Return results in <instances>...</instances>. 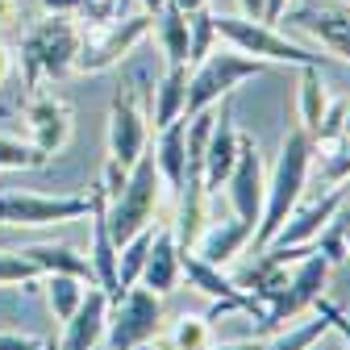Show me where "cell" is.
<instances>
[{"instance_id":"cell-1","label":"cell","mask_w":350,"mask_h":350,"mask_svg":"<svg viewBox=\"0 0 350 350\" xmlns=\"http://www.w3.org/2000/svg\"><path fill=\"white\" fill-rule=\"evenodd\" d=\"M313 154H317V142H313L309 129H288V134H284L280 159H275V175H271L267 192H262V213H258V226H254V234H250L254 254L280 234V226L288 221L292 208L300 204L304 188H309Z\"/></svg>"},{"instance_id":"cell-2","label":"cell","mask_w":350,"mask_h":350,"mask_svg":"<svg viewBox=\"0 0 350 350\" xmlns=\"http://www.w3.org/2000/svg\"><path fill=\"white\" fill-rule=\"evenodd\" d=\"M79 25L71 17L46 13L25 38H21V79L33 88L38 79H67L75 71V55H79Z\"/></svg>"},{"instance_id":"cell-3","label":"cell","mask_w":350,"mask_h":350,"mask_svg":"<svg viewBox=\"0 0 350 350\" xmlns=\"http://www.w3.org/2000/svg\"><path fill=\"white\" fill-rule=\"evenodd\" d=\"M163 175H159V163H154V150L146 146L138 154V163L125 171V184L121 192L109 200V234L121 250V242H129L138 230L154 226V213H159V200H163Z\"/></svg>"},{"instance_id":"cell-4","label":"cell","mask_w":350,"mask_h":350,"mask_svg":"<svg viewBox=\"0 0 350 350\" xmlns=\"http://www.w3.org/2000/svg\"><path fill=\"white\" fill-rule=\"evenodd\" d=\"M262 71H267V63H262V59H250V55H242V51H234V46L208 51V55L192 67V75H188L184 117H196L200 109L217 105L221 96H230L238 83H246V79H254V75H262Z\"/></svg>"},{"instance_id":"cell-5","label":"cell","mask_w":350,"mask_h":350,"mask_svg":"<svg viewBox=\"0 0 350 350\" xmlns=\"http://www.w3.org/2000/svg\"><path fill=\"white\" fill-rule=\"evenodd\" d=\"M213 29L221 42H230L234 51L262 59V63H288V67H325V55H313L296 46L292 38H284L275 25L254 21V17H213Z\"/></svg>"},{"instance_id":"cell-6","label":"cell","mask_w":350,"mask_h":350,"mask_svg":"<svg viewBox=\"0 0 350 350\" xmlns=\"http://www.w3.org/2000/svg\"><path fill=\"white\" fill-rule=\"evenodd\" d=\"M163 329V300L150 288H125L117 300H109V325H105V350H134L142 342H154Z\"/></svg>"},{"instance_id":"cell-7","label":"cell","mask_w":350,"mask_h":350,"mask_svg":"<svg viewBox=\"0 0 350 350\" xmlns=\"http://www.w3.org/2000/svg\"><path fill=\"white\" fill-rule=\"evenodd\" d=\"M154 29V13H125L109 25H100L96 38H83L79 42V55H75V71L79 75H96L109 71L113 63H121L138 42Z\"/></svg>"},{"instance_id":"cell-8","label":"cell","mask_w":350,"mask_h":350,"mask_svg":"<svg viewBox=\"0 0 350 350\" xmlns=\"http://www.w3.org/2000/svg\"><path fill=\"white\" fill-rule=\"evenodd\" d=\"M88 217V196H42V192H0V226L38 230Z\"/></svg>"},{"instance_id":"cell-9","label":"cell","mask_w":350,"mask_h":350,"mask_svg":"<svg viewBox=\"0 0 350 350\" xmlns=\"http://www.w3.org/2000/svg\"><path fill=\"white\" fill-rule=\"evenodd\" d=\"M329 271H334V267H329V258L317 254V246L304 254V258H296V267L288 271V288H284V296L267 309V317H262V329H275V325L292 321L300 309H309V304L325 292Z\"/></svg>"},{"instance_id":"cell-10","label":"cell","mask_w":350,"mask_h":350,"mask_svg":"<svg viewBox=\"0 0 350 350\" xmlns=\"http://www.w3.org/2000/svg\"><path fill=\"white\" fill-rule=\"evenodd\" d=\"M142 88H146V75H138V88L117 92L109 109V159H117L121 167H134L138 154L146 150V113L138 105Z\"/></svg>"},{"instance_id":"cell-11","label":"cell","mask_w":350,"mask_h":350,"mask_svg":"<svg viewBox=\"0 0 350 350\" xmlns=\"http://www.w3.org/2000/svg\"><path fill=\"white\" fill-rule=\"evenodd\" d=\"M88 217H92V242H88V262H92V280L96 288L109 292V300L121 296V284H117V242L109 234V196L100 184H92L88 192Z\"/></svg>"},{"instance_id":"cell-12","label":"cell","mask_w":350,"mask_h":350,"mask_svg":"<svg viewBox=\"0 0 350 350\" xmlns=\"http://www.w3.org/2000/svg\"><path fill=\"white\" fill-rule=\"evenodd\" d=\"M230 204H234V217H242V221L258 226V213H262V192H267V184H262V154L254 146V138L242 134L238 142V159H234V171H230Z\"/></svg>"},{"instance_id":"cell-13","label":"cell","mask_w":350,"mask_h":350,"mask_svg":"<svg viewBox=\"0 0 350 350\" xmlns=\"http://www.w3.org/2000/svg\"><path fill=\"white\" fill-rule=\"evenodd\" d=\"M346 196H350V192L334 184L325 196L309 200L304 208L296 204V208H292V217L280 226V234H275L267 246H313V242H317V234L334 221V217H338V208H342V200H346ZM267 246H262V250H267Z\"/></svg>"},{"instance_id":"cell-14","label":"cell","mask_w":350,"mask_h":350,"mask_svg":"<svg viewBox=\"0 0 350 350\" xmlns=\"http://www.w3.org/2000/svg\"><path fill=\"white\" fill-rule=\"evenodd\" d=\"M180 275H188V284L196 288V292H204L208 300H230L238 313H250V317H267V309L250 296V292H242L234 280H226L221 275V267H213V262H204L196 250H180Z\"/></svg>"},{"instance_id":"cell-15","label":"cell","mask_w":350,"mask_h":350,"mask_svg":"<svg viewBox=\"0 0 350 350\" xmlns=\"http://www.w3.org/2000/svg\"><path fill=\"white\" fill-rule=\"evenodd\" d=\"M105 325H109V292L88 284L83 304L63 321V338L55 342V350H100Z\"/></svg>"},{"instance_id":"cell-16","label":"cell","mask_w":350,"mask_h":350,"mask_svg":"<svg viewBox=\"0 0 350 350\" xmlns=\"http://www.w3.org/2000/svg\"><path fill=\"white\" fill-rule=\"evenodd\" d=\"M300 33L317 38L325 51L350 59V5H304L296 13H284ZM280 17V21H284Z\"/></svg>"},{"instance_id":"cell-17","label":"cell","mask_w":350,"mask_h":350,"mask_svg":"<svg viewBox=\"0 0 350 350\" xmlns=\"http://www.w3.org/2000/svg\"><path fill=\"white\" fill-rule=\"evenodd\" d=\"M25 125H29V142L51 159L71 138V109L59 96H29L25 100Z\"/></svg>"},{"instance_id":"cell-18","label":"cell","mask_w":350,"mask_h":350,"mask_svg":"<svg viewBox=\"0 0 350 350\" xmlns=\"http://www.w3.org/2000/svg\"><path fill=\"white\" fill-rule=\"evenodd\" d=\"M238 125H234V113L230 105H221V113H217L213 121V134H208V150H204V192H221V184L230 180V171H234V159H238Z\"/></svg>"},{"instance_id":"cell-19","label":"cell","mask_w":350,"mask_h":350,"mask_svg":"<svg viewBox=\"0 0 350 350\" xmlns=\"http://www.w3.org/2000/svg\"><path fill=\"white\" fill-rule=\"evenodd\" d=\"M150 150H154L163 184L171 192H180L184 188V175H188V117H175L171 125H163Z\"/></svg>"},{"instance_id":"cell-20","label":"cell","mask_w":350,"mask_h":350,"mask_svg":"<svg viewBox=\"0 0 350 350\" xmlns=\"http://www.w3.org/2000/svg\"><path fill=\"white\" fill-rule=\"evenodd\" d=\"M142 288L167 296L180 284V246H175V234L171 230H154V242L146 250V262H142V275H138Z\"/></svg>"},{"instance_id":"cell-21","label":"cell","mask_w":350,"mask_h":350,"mask_svg":"<svg viewBox=\"0 0 350 350\" xmlns=\"http://www.w3.org/2000/svg\"><path fill=\"white\" fill-rule=\"evenodd\" d=\"M250 234H254V226H250V221H242V217H226V221L204 226L192 250H196L204 262H213V267H221V262H230V258L250 242Z\"/></svg>"},{"instance_id":"cell-22","label":"cell","mask_w":350,"mask_h":350,"mask_svg":"<svg viewBox=\"0 0 350 350\" xmlns=\"http://www.w3.org/2000/svg\"><path fill=\"white\" fill-rule=\"evenodd\" d=\"M188 75H192V67H188V63H167L163 79L154 83V92H150V109H146V113H150V121H154V129L171 125L175 117H184Z\"/></svg>"},{"instance_id":"cell-23","label":"cell","mask_w":350,"mask_h":350,"mask_svg":"<svg viewBox=\"0 0 350 350\" xmlns=\"http://www.w3.org/2000/svg\"><path fill=\"white\" fill-rule=\"evenodd\" d=\"M38 275H75V280H92V262H88V254H79L75 246L67 242H38V246H25L21 250Z\"/></svg>"},{"instance_id":"cell-24","label":"cell","mask_w":350,"mask_h":350,"mask_svg":"<svg viewBox=\"0 0 350 350\" xmlns=\"http://www.w3.org/2000/svg\"><path fill=\"white\" fill-rule=\"evenodd\" d=\"M159 21V42H163V55L167 63H188V13L184 9H175L171 0L154 13Z\"/></svg>"},{"instance_id":"cell-25","label":"cell","mask_w":350,"mask_h":350,"mask_svg":"<svg viewBox=\"0 0 350 350\" xmlns=\"http://www.w3.org/2000/svg\"><path fill=\"white\" fill-rule=\"evenodd\" d=\"M296 109H300V129H313L321 125V117H325V109H329V96H325V83H321V67H300V100H296Z\"/></svg>"},{"instance_id":"cell-26","label":"cell","mask_w":350,"mask_h":350,"mask_svg":"<svg viewBox=\"0 0 350 350\" xmlns=\"http://www.w3.org/2000/svg\"><path fill=\"white\" fill-rule=\"evenodd\" d=\"M150 242H154V226H146V230H138V234L129 238V242H121V250H117V284H121V292L138 284Z\"/></svg>"},{"instance_id":"cell-27","label":"cell","mask_w":350,"mask_h":350,"mask_svg":"<svg viewBox=\"0 0 350 350\" xmlns=\"http://www.w3.org/2000/svg\"><path fill=\"white\" fill-rule=\"evenodd\" d=\"M83 280H75V275H46V304H51V313H55V321H67L79 304H83Z\"/></svg>"},{"instance_id":"cell-28","label":"cell","mask_w":350,"mask_h":350,"mask_svg":"<svg viewBox=\"0 0 350 350\" xmlns=\"http://www.w3.org/2000/svg\"><path fill=\"white\" fill-rule=\"evenodd\" d=\"M325 334H329V321L317 313V321L292 325V329H284V334L271 338V342H258V350H313V342H321Z\"/></svg>"},{"instance_id":"cell-29","label":"cell","mask_w":350,"mask_h":350,"mask_svg":"<svg viewBox=\"0 0 350 350\" xmlns=\"http://www.w3.org/2000/svg\"><path fill=\"white\" fill-rule=\"evenodd\" d=\"M51 159L42 154L33 142H21V138H9V134H0V171H38V167H46Z\"/></svg>"},{"instance_id":"cell-30","label":"cell","mask_w":350,"mask_h":350,"mask_svg":"<svg viewBox=\"0 0 350 350\" xmlns=\"http://www.w3.org/2000/svg\"><path fill=\"white\" fill-rule=\"evenodd\" d=\"M213 38H217V29H213V13H208V9L188 13V67H196V63L213 51Z\"/></svg>"},{"instance_id":"cell-31","label":"cell","mask_w":350,"mask_h":350,"mask_svg":"<svg viewBox=\"0 0 350 350\" xmlns=\"http://www.w3.org/2000/svg\"><path fill=\"white\" fill-rule=\"evenodd\" d=\"M38 267L21 250H0V288H33Z\"/></svg>"},{"instance_id":"cell-32","label":"cell","mask_w":350,"mask_h":350,"mask_svg":"<svg viewBox=\"0 0 350 350\" xmlns=\"http://www.w3.org/2000/svg\"><path fill=\"white\" fill-rule=\"evenodd\" d=\"M213 346V329H208V317H180L171 334V350H208Z\"/></svg>"},{"instance_id":"cell-33","label":"cell","mask_w":350,"mask_h":350,"mask_svg":"<svg viewBox=\"0 0 350 350\" xmlns=\"http://www.w3.org/2000/svg\"><path fill=\"white\" fill-rule=\"evenodd\" d=\"M342 138H346V100H334V105L325 109L321 125L313 129V142H321V146H334V142H342Z\"/></svg>"},{"instance_id":"cell-34","label":"cell","mask_w":350,"mask_h":350,"mask_svg":"<svg viewBox=\"0 0 350 350\" xmlns=\"http://www.w3.org/2000/svg\"><path fill=\"white\" fill-rule=\"evenodd\" d=\"M317 254H325L329 258V267H338V262H346V254H350V242H346V230L338 226V221H329L321 234H317Z\"/></svg>"},{"instance_id":"cell-35","label":"cell","mask_w":350,"mask_h":350,"mask_svg":"<svg viewBox=\"0 0 350 350\" xmlns=\"http://www.w3.org/2000/svg\"><path fill=\"white\" fill-rule=\"evenodd\" d=\"M321 180H325L329 188L350 180V138L334 142V150H329V154H325V163H321Z\"/></svg>"},{"instance_id":"cell-36","label":"cell","mask_w":350,"mask_h":350,"mask_svg":"<svg viewBox=\"0 0 350 350\" xmlns=\"http://www.w3.org/2000/svg\"><path fill=\"white\" fill-rule=\"evenodd\" d=\"M313 304H317V313H321V317L329 321V329H338V334H342V342H346V350H350V317H346V313L338 309L334 300H325V296H317Z\"/></svg>"},{"instance_id":"cell-37","label":"cell","mask_w":350,"mask_h":350,"mask_svg":"<svg viewBox=\"0 0 350 350\" xmlns=\"http://www.w3.org/2000/svg\"><path fill=\"white\" fill-rule=\"evenodd\" d=\"M0 350H42V342L29 338V334H9V329H0Z\"/></svg>"},{"instance_id":"cell-38","label":"cell","mask_w":350,"mask_h":350,"mask_svg":"<svg viewBox=\"0 0 350 350\" xmlns=\"http://www.w3.org/2000/svg\"><path fill=\"white\" fill-rule=\"evenodd\" d=\"M33 5H38L42 13H59V17H71V13H79V5H83V0H33Z\"/></svg>"},{"instance_id":"cell-39","label":"cell","mask_w":350,"mask_h":350,"mask_svg":"<svg viewBox=\"0 0 350 350\" xmlns=\"http://www.w3.org/2000/svg\"><path fill=\"white\" fill-rule=\"evenodd\" d=\"M284 13H288V0H267V9H262V21H267V25H275Z\"/></svg>"},{"instance_id":"cell-40","label":"cell","mask_w":350,"mask_h":350,"mask_svg":"<svg viewBox=\"0 0 350 350\" xmlns=\"http://www.w3.org/2000/svg\"><path fill=\"white\" fill-rule=\"evenodd\" d=\"M21 13V0H0V25H13Z\"/></svg>"},{"instance_id":"cell-41","label":"cell","mask_w":350,"mask_h":350,"mask_svg":"<svg viewBox=\"0 0 350 350\" xmlns=\"http://www.w3.org/2000/svg\"><path fill=\"white\" fill-rule=\"evenodd\" d=\"M238 5H242V17L262 21V9H267V0H238Z\"/></svg>"},{"instance_id":"cell-42","label":"cell","mask_w":350,"mask_h":350,"mask_svg":"<svg viewBox=\"0 0 350 350\" xmlns=\"http://www.w3.org/2000/svg\"><path fill=\"white\" fill-rule=\"evenodd\" d=\"M13 75V55H9V46H5V42H0V83H5Z\"/></svg>"},{"instance_id":"cell-43","label":"cell","mask_w":350,"mask_h":350,"mask_svg":"<svg viewBox=\"0 0 350 350\" xmlns=\"http://www.w3.org/2000/svg\"><path fill=\"white\" fill-rule=\"evenodd\" d=\"M175 9H184V13H196V9H208V0H171Z\"/></svg>"},{"instance_id":"cell-44","label":"cell","mask_w":350,"mask_h":350,"mask_svg":"<svg viewBox=\"0 0 350 350\" xmlns=\"http://www.w3.org/2000/svg\"><path fill=\"white\" fill-rule=\"evenodd\" d=\"M334 221H338V226H342V230L350 234V196L342 200V208H338V217H334Z\"/></svg>"},{"instance_id":"cell-45","label":"cell","mask_w":350,"mask_h":350,"mask_svg":"<svg viewBox=\"0 0 350 350\" xmlns=\"http://www.w3.org/2000/svg\"><path fill=\"white\" fill-rule=\"evenodd\" d=\"M208 350H258V342H226V346H208Z\"/></svg>"},{"instance_id":"cell-46","label":"cell","mask_w":350,"mask_h":350,"mask_svg":"<svg viewBox=\"0 0 350 350\" xmlns=\"http://www.w3.org/2000/svg\"><path fill=\"white\" fill-rule=\"evenodd\" d=\"M138 5H142V13H159V9L167 5V0H138Z\"/></svg>"},{"instance_id":"cell-47","label":"cell","mask_w":350,"mask_h":350,"mask_svg":"<svg viewBox=\"0 0 350 350\" xmlns=\"http://www.w3.org/2000/svg\"><path fill=\"white\" fill-rule=\"evenodd\" d=\"M346 138H350V100H346Z\"/></svg>"},{"instance_id":"cell-48","label":"cell","mask_w":350,"mask_h":350,"mask_svg":"<svg viewBox=\"0 0 350 350\" xmlns=\"http://www.w3.org/2000/svg\"><path fill=\"white\" fill-rule=\"evenodd\" d=\"M134 350H159V346H154V342H142V346H134Z\"/></svg>"},{"instance_id":"cell-49","label":"cell","mask_w":350,"mask_h":350,"mask_svg":"<svg viewBox=\"0 0 350 350\" xmlns=\"http://www.w3.org/2000/svg\"><path fill=\"white\" fill-rule=\"evenodd\" d=\"M346 242H350V234H346Z\"/></svg>"},{"instance_id":"cell-50","label":"cell","mask_w":350,"mask_h":350,"mask_svg":"<svg viewBox=\"0 0 350 350\" xmlns=\"http://www.w3.org/2000/svg\"><path fill=\"white\" fill-rule=\"evenodd\" d=\"M21 5H25V0H21Z\"/></svg>"}]
</instances>
